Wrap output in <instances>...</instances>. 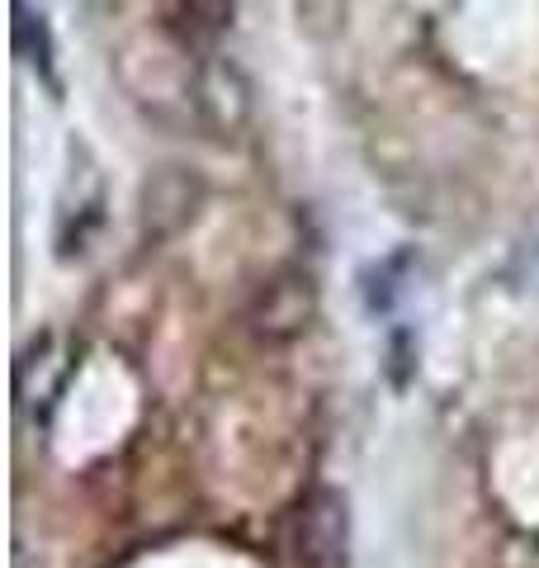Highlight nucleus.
Wrapping results in <instances>:
<instances>
[{"mask_svg": "<svg viewBox=\"0 0 539 568\" xmlns=\"http://www.w3.org/2000/svg\"><path fill=\"white\" fill-rule=\"evenodd\" d=\"M346 540H350L346 497L332 488H317L303 497L294 511V555L308 568H336L346 559Z\"/></svg>", "mask_w": 539, "mask_h": 568, "instance_id": "nucleus-1", "label": "nucleus"}, {"mask_svg": "<svg viewBox=\"0 0 539 568\" xmlns=\"http://www.w3.org/2000/svg\"><path fill=\"white\" fill-rule=\"evenodd\" d=\"M313 308H317V294H313L308 275H275L251 298L246 323L256 336H265V342H294L298 332H308Z\"/></svg>", "mask_w": 539, "mask_h": 568, "instance_id": "nucleus-2", "label": "nucleus"}, {"mask_svg": "<svg viewBox=\"0 0 539 568\" xmlns=\"http://www.w3.org/2000/svg\"><path fill=\"white\" fill-rule=\"evenodd\" d=\"M194 204H200V181L185 171H156L148 185H142V233L152 242L180 233L194 219Z\"/></svg>", "mask_w": 539, "mask_h": 568, "instance_id": "nucleus-3", "label": "nucleus"}]
</instances>
